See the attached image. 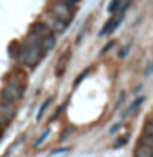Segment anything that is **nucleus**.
Masks as SVG:
<instances>
[{"label": "nucleus", "mask_w": 153, "mask_h": 157, "mask_svg": "<svg viewBox=\"0 0 153 157\" xmlns=\"http://www.w3.org/2000/svg\"><path fill=\"white\" fill-rule=\"evenodd\" d=\"M117 7H119V0H112V4H110V7H108V11L112 13V11H114V9H117Z\"/></svg>", "instance_id": "ddd939ff"}, {"label": "nucleus", "mask_w": 153, "mask_h": 157, "mask_svg": "<svg viewBox=\"0 0 153 157\" xmlns=\"http://www.w3.org/2000/svg\"><path fill=\"white\" fill-rule=\"evenodd\" d=\"M50 13L56 16L58 20L65 22V24H69V22L72 20V9H70V6H69L67 2H61V0L54 2V4L50 6Z\"/></svg>", "instance_id": "7ed1b4c3"}, {"label": "nucleus", "mask_w": 153, "mask_h": 157, "mask_svg": "<svg viewBox=\"0 0 153 157\" xmlns=\"http://www.w3.org/2000/svg\"><path fill=\"white\" fill-rule=\"evenodd\" d=\"M128 137H130V136H124V137H122V139H119V141L115 143V148H119V146H122V144H124V143L128 141Z\"/></svg>", "instance_id": "4468645a"}, {"label": "nucleus", "mask_w": 153, "mask_h": 157, "mask_svg": "<svg viewBox=\"0 0 153 157\" xmlns=\"http://www.w3.org/2000/svg\"><path fill=\"white\" fill-rule=\"evenodd\" d=\"M142 101H144V98H139L137 101H135V103H133V105H132V107H130V109H128V114H133V112H135V110L139 109V105H140V103H142Z\"/></svg>", "instance_id": "f8f14e48"}, {"label": "nucleus", "mask_w": 153, "mask_h": 157, "mask_svg": "<svg viewBox=\"0 0 153 157\" xmlns=\"http://www.w3.org/2000/svg\"><path fill=\"white\" fill-rule=\"evenodd\" d=\"M139 143H140V144H146V146H151V148H153V134H148V132H144V134L140 136Z\"/></svg>", "instance_id": "6e6552de"}, {"label": "nucleus", "mask_w": 153, "mask_h": 157, "mask_svg": "<svg viewBox=\"0 0 153 157\" xmlns=\"http://www.w3.org/2000/svg\"><path fill=\"white\" fill-rule=\"evenodd\" d=\"M15 105L13 103H9V101H0V125H6V123H9L13 117H15Z\"/></svg>", "instance_id": "20e7f679"}, {"label": "nucleus", "mask_w": 153, "mask_h": 157, "mask_svg": "<svg viewBox=\"0 0 153 157\" xmlns=\"http://www.w3.org/2000/svg\"><path fill=\"white\" fill-rule=\"evenodd\" d=\"M54 44H56V38H54L52 34H47L45 38L40 42V45H42V49H43V52H45V51H50V49L54 47Z\"/></svg>", "instance_id": "0eeeda50"}, {"label": "nucleus", "mask_w": 153, "mask_h": 157, "mask_svg": "<svg viewBox=\"0 0 153 157\" xmlns=\"http://www.w3.org/2000/svg\"><path fill=\"white\" fill-rule=\"evenodd\" d=\"M135 157H153V148L139 143L137 150H135Z\"/></svg>", "instance_id": "423d86ee"}, {"label": "nucleus", "mask_w": 153, "mask_h": 157, "mask_svg": "<svg viewBox=\"0 0 153 157\" xmlns=\"http://www.w3.org/2000/svg\"><path fill=\"white\" fill-rule=\"evenodd\" d=\"M119 25V20H115V18H112L110 22H108L106 25L103 27V31H101V34H108V33H112V29H115Z\"/></svg>", "instance_id": "1a4fd4ad"}, {"label": "nucleus", "mask_w": 153, "mask_h": 157, "mask_svg": "<svg viewBox=\"0 0 153 157\" xmlns=\"http://www.w3.org/2000/svg\"><path fill=\"white\" fill-rule=\"evenodd\" d=\"M144 132H148V134H153V114L150 116L148 123H146V126H144Z\"/></svg>", "instance_id": "9b49d317"}, {"label": "nucleus", "mask_w": 153, "mask_h": 157, "mask_svg": "<svg viewBox=\"0 0 153 157\" xmlns=\"http://www.w3.org/2000/svg\"><path fill=\"white\" fill-rule=\"evenodd\" d=\"M67 62H69V56H63V58H61V62H60V65L56 67V72H58V74H61V72H63V69H65Z\"/></svg>", "instance_id": "9d476101"}, {"label": "nucleus", "mask_w": 153, "mask_h": 157, "mask_svg": "<svg viewBox=\"0 0 153 157\" xmlns=\"http://www.w3.org/2000/svg\"><path fill=\"white\" fill-rule=\"evenodd\" d=\"M42 56H43V49H42L40 44H32V42H25L24 40V44L20 47V54H18L20 62L24 65L34 67L36 63L42 60Z\"/></svg>", "instance_id": "f257e3e1"}, {"label": "nucleus", "mask_w": 153, "mask_h": 157, "mask_svg": "<svg viewBox=\"0 0 153 157\" xmlns=\"http://www.w3.org/2000/svg\"><path fill=\"white\" fill-rule=\"evenodd\" d=\"M42 24H45L47 27H49L50 31H54V33H61L65 27H67V24L61 22V20H58L52 13H47V15L42 16Z\"/></svg>", "instance_id": "39448f33"}, {"label": "nucleus", "mask_w": 153, "mask_h": 157, "mask_svg": "<svg viewBox=\"0 0 153 157\" xmlns=\"http://www.w3.org/2000/svg\"><path fill=\"white\" fill-rule=\"evenodd\" d=\"M22 94H24V85H22V83H15V81H7V85H6V87L2 89V92H0L2 99H4V101H9V103L18 101V99L22 98Z\"/></svg>", "instance_id": "f03ea898"}]
</instances>
